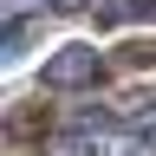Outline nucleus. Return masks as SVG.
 Instances as JSON below:
<instances>
[{
	"instance_id": "nucleus-1",
	"label": "nucleus",
	"mask_w": 156,
	"mask_h": 156,
	"mask_svg": "<svg viewBox=\"0 0 156 156\" xmlns=\"http://www.w3.org/2000/svg\"><path fill=\"white\" fill-rule=\"evenodd\" d=\"M98 46H58L52 58H46V91H85V85H98Z\"/></svg>"
},
{
	"instance_id": "nucleus-2",
	"label": "nucleus",
	"mask_w": 156,
	"mask_h": 156,
	"mask_svg": "<svg viewBox=\"0 0 156 156\" xmlns=\"http://www.w3.org/2000/svg\"><path fill=\"white\" fill-rule=\"evenodd\" d=\"M52 156H117V150H104V143H85V136H78V143H65V150H52Z\"/></svg>"
},
{
	"instance_id": "nucleus-3",
	"label": "nucleus",
	"mask_w": 156,
	"mask_h": 156,
	"mask_svg": "<svg viewBox=\"0 0 156 156\" xmlns=\"http://www.w3.org/2000/svg\"><path fill=\"white\" fill-rule=\"evenodd\" d=\"M13 13H26V7H65V0H7Z\"/></svg>"
}]
</instances>
